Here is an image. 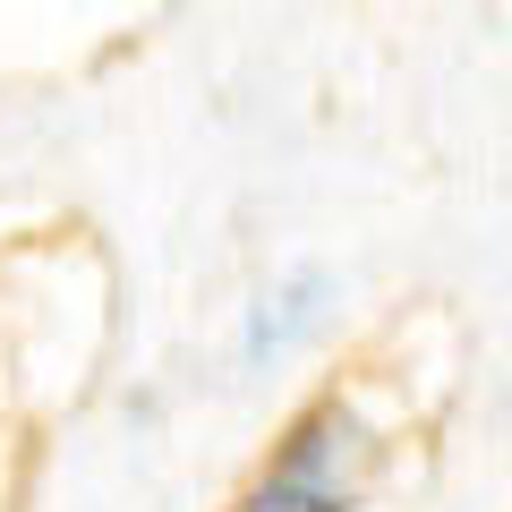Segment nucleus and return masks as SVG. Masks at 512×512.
Instances as JSON below:
<instances>
[{
    "label": "nucleus",
    "mask_w": 512,
    "mask_h": 512,
    "mask_svg": "<svg viewBox=\"0 0 512 512\" xmlns=\"http://www.w3.org/2000/svg\"><path fill=\"white\" fill-rule=\"evenodd\" d=\"M325 274H299V282H282L265 308H256V325H248V367H265V359H282V350L299 342V333H316L325 325Z\"/></svg>",
    "instance_id": "f03ea898"
},
{
    "label": "nucleus",
    "mask_w": 512,
    "mask_h": 512,
    "mask_svg": "<svg viewBox=\"0 0 512 512\" xmlns=\"http://www.w3.org/2000/svg\"><path fill=\"white\" fill-rule=\"evenodd\" d=\"M359 478H367V427L350 402H316L291 427V444L274 453V470L248 487L239 512H359Z\"/></svg>",
    "instance_id": "f257e3e1"
}]
</instances>
